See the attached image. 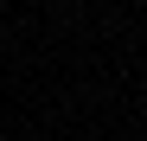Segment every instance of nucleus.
<instances>
[{
    "label": "nucleus",
    "instance_id": "obj_1",
    "mask_svg": "<svg viewBox=\"0 0 147 141\" xmlns=\"http://www.w3.org/2000/svg\"><path fill=\"white\" fill-rule=\"evenodd\" d=\"M141 7H147V0H141Z\"/></svg>",
    "mask_w": 147,
    "mask_h": 141
}]
</instances>
